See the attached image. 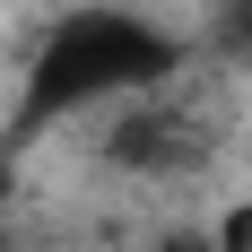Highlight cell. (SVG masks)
Instances as JSON below:
<instances>
[{
    "label": "cell",
    "instance_id": "6da1fadb",
    "mask_svg": "<svg viewBox=\"0 0 252 252\" xmlns=\"http://www.w3.org/2000/svg\"><path fill=\"white\" fill-rule=\"evenodd\" d=\"M183 78V44L148 9H122V0H87V9H61L44 26V44L18 78V113H9V139H35V130H61L70 113H96V104H130Z\"/></svg>",
    "mask_w": 252,
    "mask_h": 252
},
{
    "label": "cell",
    "instance_id": "7a4b0ae2",
    "mask_svg": "<svg viewBox=\"0 0 252 252\" xmlns=\"http://www.w3.org/2000/svg\"><path fill=\"white\" fill-rule=\"evenodd\" d=\"M209 148H218V104L183 78L113 104V130H104V157L122 174H200Z\"/></svg>",
    "mask_w": 252,
    "mask_h": 252
},
{
    "label": "cell",
    "instance_id": "3957f363",
    "mask_svg": "<svg viewBox=\"0 0 252 252\" xmlns=\"http://www.w3.org/2000/svg\"><path fill=\"white\" fill-rule=\"evenodd\" d=\"M218 44H226V52H252V0H226V9H218Z\"/></svg>",
    "mask_w": 252,
    "mask_h": 252
},
{
    "label": "cell",
    "instance_id": "277c9868",
    "mask_svg": "<svg viewBox=\"0 0 252 252\" xmlns=\"http://www.w3.org/2000/svg\"><path fill=\"white\" fill-rule=\"evenodd\" d=\"M226 252H252V209H235V218H226Z\"/></svg>",
    "mask_w": 252,
    "mask_h": 252
}]
</instances>
